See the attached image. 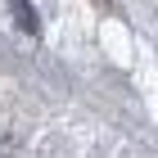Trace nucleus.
<instances>
[{"instance_id":"nucleus-1","label":"nucleus","mask_w":158,"mask_h":158,"mask_svg":"<svg viewBox=\"0 0 158 158\" xmlns=\"http://www.w3.org/2000/svg\"><path fill=\"white\" fill-rule=\"evenodd\" d=\"M9 9L18 14V27H23V32H32V36L41 32V23H36V9H32L27 0H9Z\"/></svg>"}]
</instances>
